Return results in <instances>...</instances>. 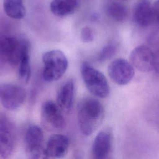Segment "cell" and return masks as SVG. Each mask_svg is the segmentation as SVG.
Returning a JSON list of instances; mask_svg holds the SVG:
<instances>
[{
	"mask_svg": "<svg viewBox=\"0 0 159 159\" xmlns=\"http://www.w3.org/2000/svg\"><path fill=\"white\" fill-rule=\"evenodd\" d=\"M104 117V109L98 100L93 98H84L78 102V123L84 135H92L102 124Z\"/></svg>",
	"mask_w": 159,
	"mask_h": 159,
	"instance_id": "6da1fadb",
	"label": "cell"
},
{
	"mask_svg": "<svg viewBox=\"0 0 159 159\" xmlns=\"http://www.w3.org/2000/svg\"><path fill=\"white\" fill-rule=\"evenodd\" d=\"M29 43L25 39L0 34V70L18 65Z\"/></svg>",
	"mask_w": 159,
	"mask_h": 159,
	"instance_id": "7a4b0ae2",
	"label": "cell"
},
{
	"mask_svg": "<svg viewBox=\"0 0 159 159\" xmlns=\"http://www.w3.org/2000/svg\"><path fill=\"white\" fill-rule=\"evenodd\" d=\"M42 77L47 82L59 80L66 71L68 65L66 55L60 50L45 52L42 55Z\"/></svg>",
	"mask_w": 159,
	"mask_h": 159,
	"instance_id": "3957f363",
	"label": "cell"
},
{
	"mask_svg": "<svg viewBox=\"0 0 159 159\" xmlns=\"http://www.w3.org/2000/svg\"><path fill=\"white\" fill-rule=\"evenodd\" d=\"M83 80L88 91L96 97L107 98L110 93L107 80L102 73L84 61L81 66Z\"/></svg>",
	"mask_w": 159,
	"mask_h": 159,
	"instance_id": "277c9868",
	"label": "cell"
},
{
	"mask_svg": "<svg viewBox=\"0 0 159 159\" xmlns=\"http://www.w3.org/2000/svg\"><path fill=\"white\" fill-rule=\"evenodd\" d=\"M44 136L42 129L36 125H30L24 136V150L29 158H45Z\"/></svg>",
	"mask_w": 159,
	"mask_h": 159,
	"instance_id": "5b68a950",
	"label": "cell"
},
{
	"mask_svg": "<svg viewBox=\"0 0 159 159\" xmlns=\"http://www.w3.org/2000/svg\"><path fill=\"white\" fill-rule=\"evenodd\" d=\"M130 63L142 72H150L157 68V60L153 50L145 45L134 48L130 54Z\"/></svg>",
	"mask_w": 159,
	"mask_h": 159,
	"instance_id": "8992f818",
	"label": "cell"
},
{
	"mask_svg": "<svg viewBox=\"0 0 159 159\" xmlns=\"http://www.w3.org/2000/svg\"><path fill=\"white\" fill-rule=\"evenodd\" d=\"M158 1L152 4L149 0H139L135 6L134 19L140 27H147L158 22Z\"/></svg>",
	"mask_w": 159,
	"mask_h": 159,
	"instance_id": "52a82bcc",
	"label": "cell"
},
{
	"mask_svg": "<svg viewBox=\"0 0 159 159\" xmlns=\"http://www.w3.org/2000/svg\"><path fill=\"white\" fill-rule=\"evenodd\" d=\"M26 91L19 85L4 83L0 85V102L6 109H18L25 101Z\"/></svg>",
	"mask_w": 159,
	"mask_h": 159,
	"instance_id": "ba28073f",
	"label": "cell"
},
{
	"mask_svg": "<svg viewBox=\"0 0 159 159\" xmlns=\"http://www.w3.org/2000/svg\"><path fill=\"white\" fill-rule=\"evenodd\" d=\"M41 119L43 127L48 130H60L65 125L63 112L52 101L43 102L41 108Z\"/></svg>",
	"mask_w": 159,
	"mask_h": 159,
	"instance_id": "9c48e42d",
	"label": "cell"
},
{
	"mask_svg": "<svg viewBox=\"0 0 159 159\" xmlns=\"http://www.w3.org/2000/svg\"><path fill=\"white\" fill-rule=\"evenodd\" d=\"M107 73L111 80L120 86L129 83L134 76V67L124 58L113 60L107 67Z\"/></svg>",
	"mask_w": 159,
	"mask_h": 159,
	"instance_id": "30bf717a",
	"label": "cell"
},
{
	"mask_svg": "<svg viewBox=\"0 0 159 159\" xmlns=\"http://www.w3.org/2000/svg\"><path fill=\"white\" fill-rule=\"evenodd\" d=\"M15 129L6 117L0 116V157L7 158L12 155L16 145Z\"/></svg>",
	"mask_w": 159,
	"mask_h": 159,
	"instance_id": "8fae6325",
	"label": "cell"
},
{
	"mask_svg": "<svg viewBox=\"0 0 159 159\" xmlns=\"http://www.w3.org/2000/svg\"><path fill=\"white\" fill-rule=\"evenodd\" d=\"M70 145L67 136L56 134L52 135L48 139L45 147V158H62L68 152Z\"/></svg>",
	"mask_w": 159,
	"mask_h": 159,
	"instance_id": "7c38bea8",
	"label": "cell"
},
{
	"mask_svg": "<svg viewBox=\"0 0 159 159\" xmlns=\"http://www.w3.org/2000/svg\"><path fill=\"white\" fill-rule=\"evenodd\" d=\"M75 98V84L72 80H68L59 88L57 96V105L63 113H70L73 107Z\"/></svg>",
	"mask_w": 159,
	"mask_h": 159,
	"instance_id": "4fadbf2b",
	"label": "cell"
},
{
	"mask_svg": "<svg viewBox=\"0 0 159 159\" xmlns=\"http://www.w3.org/2000/svg\"><path fill=\"white\" fill-rule=\"evenodd\" d=\"M112 148V137L109 131L102 130L95 137L92 145V155L96 159L108 157Z\"/></svg>",
	"mask_w": 159,
	"mask_h": 159,
	"instance_id": "5bb4252c",
	"label": "cell"
},
{
	"mask_svg": "<svg viewBox=\"0 0 159 159\" xmlns=\"http://www.w3.org/2000/svg\"><path fill=\"white\" fill-rule=\"evenodd\" d=\"M78 7L77 0H52L50 8L52 12L59 17L73 14Z\"/></svg>",
	"mask_w": 159,
	"mask_h": 159,
	"instance_id": "9a60e30c",
	"label": "cell"
},
{
	"mask_svg": "<svg viewBox=\"0 0 159 159\" xmlns=\"http://www.w3.org/2000/svg\"><path fill=\"white\" fill-rule=\"evenodd\" d=\"M4 12L12 19H21L26 13L22 0H3Z\"/></svg>",
	"mask_w": 159,
	"mask_h": 159,
	"instance_id": "2e32d148",
	"label": "cell"
},
{
	"mask_svg": "<svg viewBox=\"0 0 159 159\" xmlns=\"http://www.w3.org/2000/svg\"><path fill=\"white\" fill-rule=\"evenodd\" d=\"M18 65V75L20 81L24 84L28 83L31 75L29 48L24 52Z\"/></svg>",
	"mask_w": 159,
	"mask_h": 159,
	"instance_id": "e0dca14e",
	"label": "cell"
},
{
	"mask_svg": "<svg viewBox=\"0 0 159 159\" xmlns=\"http://www.w3.org/2000/svg\"><path fill=\"white\" fill-rule=\"evenodd\" d=\"M106 13L111 19L117 22L124 20L127 16L126 7L117 2H110L107 6Z\"/></svg>",
	"mask_w": 159,
	"mask_h": 159,
	"instance_id": "ac0fdd59",
	"label": "cell"
},
{
	"mask_svg": "<svg viewBox=\"0 0 159 159\" xmlns=\"http://www.w3.org/2000/svg\"><path fill=\"white\" fill-rule=\"evenodd\" d=\"M117 49V45L114 43H109L106 45L101 48L98 54V61L102 62L109 60L116 53Z\"/></svg>",
	"mask_w": 159,
	"mask_h": 159,
	"instance_id": "d6986e66",
	"label": "cell"
},
{
	"mask_svg": "<svg viewBox=\"0 0 159 159\" xmlns=\"http://www.w3.org/2000/svg\"><path fill=\"white\" fill-rule=\"evenodd\" d=\"M94 35V31L91 27H84L81 31L80 38L83 42L89 43L93 40Z\"/></svg>",
	"mask_w": 159,
	"mask_h": 159,
	"instance_id": "ffe728a7",
	"label": "cell"
}]
</instances>
